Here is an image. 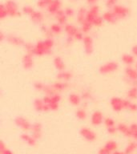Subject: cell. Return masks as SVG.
<instances>
[{
    "label": "cell",
    "instance_id": "obj_1",
    "mask_svg": "<svg viewBox=\"0 0 137 154\" xmlns=\"http://www.w3.org/2000/svg\"><path fill=\"white\" fill-rule=\"evenodd\" d=\"M83 136L88 141H94L95 139V135L90 130H84L83 132Z\"/></svg>",
    "mask_w": 137,
    "mask_h": 154
},
{
    "label": "cell",
    "instance_id": "obj_2",
    "mask_svg": "<svg viewBox=\"0 0 137 154\" xmlns=\"http://www.w3.org/2000/svg\"><path fill=\"white\" fill-rule=\"evenodd\" d=\"M105 148H107L108 151H114V150H116V148H117V144H116V142L114 141H109L107 143L106 145H105Z\"/></svg>",
    "mask_w": 137,
    "mask_h": 154
},
{
    "label": "cell",
    "instance_id": "obj_3",
    "mask_svg": "<svg viewBox=\"0 0 137 154\" xmlns=\"http://www.w3.org/2000/svg\"><path fill=\"white\" fill-rule=\"evenodd\" d=\"M136 145L135 144H133V143H131V144H130V145H128V147H127V148H126V150H125V154H130L132 152H133V150H134L135 148H136Z\"/></svg>",
    "mask_w": 137,
    "mask_h": 154
},
{
    "label": "cell",
    "instance_id": "obj_4",
    "mask_svg": "<svg viewBox=\"0 0 137 154\" xmlns=\"http://www.w3.org/2000/svg\"><path fill=\"white\" fill-rule=\"evenodd\" d=\"M100 154H110V151H108L107 148H103L100 151Z\"/></svg>",
    "mask_w": 137,
    "mask_h": 154
},
{
    "label": "cell",
    "instance_id": "obj_5",
    "mask_svg": "<svg viewBox=\"0 0 137 154\" xmlns=\"http://www.w3.org/2000/svg\"><path fill=\"white\" fill-rule=\"evenodd\" d=\"M1 154H11V153H10V152H8V151H4V152H3V153H2Z\"/></svg>",
    "mask_w": 137,
    "mask_h": 154
},
{
    "label": "cell",
    "instance_id": "obj_6",
    "mask_svg": "<svg viewBox=\"0 0 137 154\" xmlns=\"http://www.w3.org/2000/svg\"><path fill=\"white\" fill-rule=\"evenodd\" d=\"M113 154H124V153H119V152H115V153H114Z\"/></svg>",
    "mask_w": 137,
    "mask_h": 154
}]
</instances>
